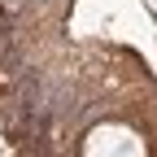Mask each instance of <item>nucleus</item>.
Here are the masks:
<instances>
[{
  "label": "nucleus",
  "mask_w": 157,
  "mask_h": 157,
  "mask_svg": "<svg viewBox=\"0 0 157 157\" xmlns=\"http://www.w3.org/2000/svg\"><path fill=\"white\" fill-rule=\"evenodd\" d=\"M83 157H148V153H144V140H140L131 127H122V122H101V127L87 131Z\"/></svg>",
  "instance_id": "nucleus-1"
}]
</instances>
